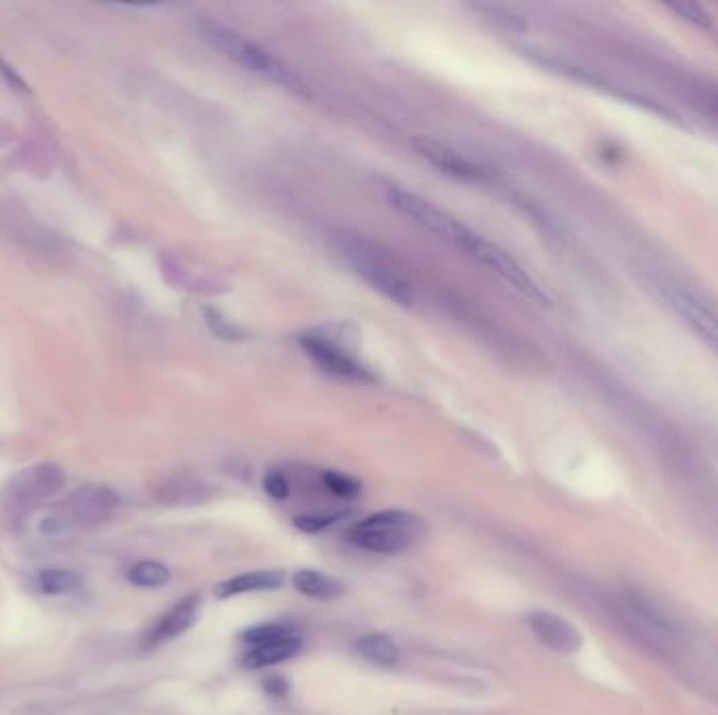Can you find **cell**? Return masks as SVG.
Returning <instances> with one entry per match:
<instances>
[{"mask_svg":"<svg viewBox=\"0 0 718 715\" xmlns=\"http://www.w3.org/2000/svg\"><path fill=\"white\" fill-rule=\"evenodd\" d=\"M196 32L206 45H210L227 59L238 63L240 68L257 76H263L265 80L280 86V89H284L290 95H297L303 99L313 97L311 84L294 70L292 65H288L276 53H271L269 49L259 45V42L236 32L234 28L221 24L217 19L202 17L196 21Z\"/></svg>","mask_w":718,"mask_h":715,"instance_id":"1","label":"cell"},{"mask_svg":"<svg viewBox=\"0 0 718 715\" xmlns=\"http://www.w3.org/2000/svg\"><path fill=\"white\" fill-rule=\"evenodd\" d=\"M334 248L336 254L343 258V263L359 279L366 281L374 292L385 296L399 307L412 305L414 288L408 277L401 273L383 252H378L370 242L362 240V237L357 235L343 233L336 237Z\"/></svg>","mask_w":718,"mask_h":715,"instance_id":"2","label":"cell"},{"mask_svg":"<svg viewBox=\"0 0 718 715\" xmlns=\"http://www.w3.org/2000/svg\"><path fill=\"white\" fill-rule=\"evenodd\" d=\"M452 246H456L458 250H462L469 258H473L475 263L488 267L492 273H496L500 279H504L511 288H515L525 298H530L532 302H536V305L551 307V296H548L544 292V288L538 284V281L519 265V260H515L509 252L502 250L498 244L485 240L483 235L475 233L467 225H462L460 231L454 237Z\"/></svg>","mask_w":718,"mask_h":715,"instance_id":"3","label":"cell"},{"mask_svg":"<svg viewBox=\"0 0 718 715\" xmlns=\"http://www.w3.org/2000/svg\"><path fill=\"white\" fill-rule=\"evenodd\" d=\"M422 520L406 510L376 512L349 531L357 548L376 554H401L412 548L422 535Z\"/></svg>","mask_w":718,"mask_h":715,"instance_id":"4","label":"cell"},{"mask_svg":"<svg viewBox=\"0 0 718 715\" xmlns=\"http://www.w3.org/2000/svg\"><path fill=\"white\" fill-rule=\"evenodd\" d=\"M336 330H339V323L322 325V328H318V330H311V332L303 334L299 338L303 351L315 363H318L326 374H330L334 378L357 382V384L374 382L372 372L353 355L347 338H341L343 325H341V332H336Z\"/></svg>","mask_w":718,"mask_h":715,"instance_id":"5","label":"cell"},{"mask_svg":"<svg viewBox=\"0 0 718 715\" xmlns=\"http://www.w3.org/2000/svg\"><path fill=\"white\" fill-rule=\"evenodd\" d=\"M385 200L393 210H397L399 214H404L408 221L418 225L422 231H427V233L439 237V240L448 242V244H452V240H454L460 225H462L448 212H443L441 208H437L429 200L420 198L418 193L408 191L404 187H397V185L385 187Z\"/></svg>","mask_w":718,"mask_h":715,"instance_id":"6","label":"cell"},{"mask_svg":"<svg viewBox=\"0 0 718 715\" xmlns=\"http://www.w3.org/2000/svg\"><path fill=\"white\" fill-rule=\"evenodd\" d=\"M120 504V497L114 489L101 487V485H87L76 489L63 506V516L68 518V523L91 529L108 523L114 518Z\"/></svg>","mask_w":718,"mask_h":715,"instance_id":"7","label":"cell"},{"mask_svg":"<svg viewBox=\"0 0 718 715\" xmlns=\"http://www.w3.org/2000/svg\"><path fill=\"white\" fill-rule=\"evenodd\" d=\"M662 294L668 305L685 319V323H689L698 336L718 353V313L712 311L698 294L679 284L662 286Z\"/></svg>","mask_w":718,"mask_h":715,"instance_id":"8","label":"cell"},{"mask_svg":"<svg viewBox=\"0 0 718 715\" xmlns=\"http://www.w3.org/2000/svg\"><path fill=\"white\" fill-rule=\"evenodd\" d=\"M63 487V470L57 464L45 462L19 474L11 487V502L19 510H28L49 500Z\"/></svg>","mask_w":718,"mask_h":715,"instance_id":"9","label":"cell"},{"mask_svg":"<svg viewBox=\"0 0 718 715\" xmlns=\"http://www.w3.org/2000/svg\"><path fill=\"white\" fill-rule=\"evenodd\" d=\"M532 634L553 653L574 655L582 648V634L578 627L551 611H534L527 617Z\"/></svg>","mask_w":718,"mask_h":715,"instance_id":"10","label":"cell"},{"mask_svg":"<svg viewBox=\"0 0 718 715\" xmlns=\"http://www.w3.org/2000/svg\"><path fill=\"white\" fill-rule=\"evenodd\" d=\"M200 615V596L189 594L183 600H179L177 604H173L152 627L145 632L143 644L147 648L160 646L168 640H175L181 634H185L189 627L196 623Z\"/></svg>","mask_w":718,"mask_h":715,"instance_id":"11","label":"cell"},{"mask_svg":"<svg viewBox=\"0 0 718 715\" xmlns=\"http://www.w3.org/2000/svg\"><path fill=\"white\" fill-rule=\"evenodd\" d=\"M412 147L420 158H425L437 170L446 172L448 177L458 181H479L481 170L464 156H460L456 149L448 147L446 143H439L427 137H418L412 141Z\"/></svg>","mask_w":718,"mask_h":715,"instance_id":"12","label":"cell"},{"mask_svg":"<svg viewBox=\"0 0 718 715\" xmlns=\"http://www.w3.org/2000/svg\"><path fill=\"white\" fill-rule=\"evenodd\" d=\"M156 497L166 506H196L208 500V489L194 476H173L156 489Z\"/></svg>","mask_w":718,"mask_h":715,"instance_id":"13","label":"cell"},{"mask_svg":"<svg viewBox=\"0 0 718 715\" xmlns=\"http://www.w3.org/2000/svg\"><path fill=\"white\" fill-rule=\"evenodd\" d=\"M299 650H301V638L297 634H292L276 642L250 646L248 653L242 657V665L246 669H263L294 657Z\"/></svg>","mask_w":718,"mask_h":715,"instance_id":"14","label":"cell"},{"mask_svg":"<svg viewBox=\"0 0 718 715\" xmlns=\"http://www.w3.org/2000/svg\"><path fill=\"white\" fill-rule=\"evenodd\" d=\"M284 583V573L280 571H250L223 581L217 588L219 598H234L250 592L276 590Z\"/></svg>","mask_w":718,"mask_h":715,"instance_id":"15","label":"cell"},{"mask_svg":"<svg viewBox=\"0 0 718 715\" xmlns=\"http://www.w3.org/2000/svg\"><path fill=\"white\" fill-rule=\"evenodd\" d=\"M292 585L297 588V592H301L307 598L313 600H336L341 598L345 588L330 575H324L320 571L313 569H303L297 571L292 577Z\"/></svg>","mask_w":718,"mask_h":715,"instance_id":"16","label":"cell"},{"mask_svg":"<svg viewBox=\"0 0 718 715\" xmlns=\"http://www.w3.org/2000/svg\"><path fill=\"white\" fill-rule=\"evenodd\" d=\"M357 650L366 661L380 667H393L399 661V646L387 634L364 636L357 642Z\"/></svg>","mask_w":718,"mask_h":715,"instance_id":"17","label":"cell"},{"mask_svg":"<svg viewBox=\"0 0 718 715\" xmlns=\"http://www.w3.org/2000/svg\"><path fill=\"white\" fill-rule=\"evenodd\" d=\"M129 581L139 588H162L171 581V571H168L158 560H139L129 569Z\"/></svg>","mask_w":718,"mask_h":715,"instance_id":"18","label":"cell"},{"mask_svg":"<svg viewBox=\"0 0 718 715\" xmlns=\"http://www.w3.org/2000/svg\"><path fill=\"white\" fill-rule=\"evenodd\" d=\"M38 585L45 594L66 596V594H74L80 590V577L70 571L49 569V571H42L38 575Z\"/></svg>","mask_w":718,"mask_h":715,"instance_id":"19","label":"cell"},{"mask_svg":"<svg viewBox=\"0 0 718 715\" xmlns=\"http://www.w3.org/2000/svg\"><path fill=\"white\" fill-rule=\"evenodd\" d=\"M322 483L332 495L343 497V500H353V497H357L359 493H362V483H359L357 479H353V476H349V474H343V472H334V470L324 472L322 474Z\"/></svg>","mask_w":718,"mask_h":715,"instance_id":"20","label":"cell"},{"mask_svg":"<svg viewBox=\"0 0 718 715\" xmlns=\"http://www.w3.org/2000/svg\"><path fill=\"white\" fill-rule=\"evenodd\" d=\"M294 632L286 625H278V623H267V625H257L250 627V630L244 632L242 640L250 646H259V644H267V642H276L282 640L286 636H292Z\"/></svg>","mask_w":718,"mask_h":715,"instance_id":"21","label":"cell"},{"mask_svg":"<svg viewBox=\"0 0 718 715\" xmlns=\"http://www.w3.org/2000/svg\"><path fill=\"white\" fill-rule=\"evenodd\" d=\"M343 516V512H326V514H303L294 518V525H297L303 533H320L334 525L336 520Z\"/></svg>","mask_w":718,"mask_h":715,"instance_id":"22","label":"cell"},{"mask_svg":"<svg viewBox=\"0 0 718 715\" xmlns=\"http://www.w3.org/2000/svg\"><path fill=\"white\" fill-rule=\"evenodd\" d=\"M668 9L677 13L681 19L689 21V24H693V26H698V28H708L710 26V17H708L706 9L700 7V5H695V3H670Z\"/></svg>","mask_w":718,"mask_h":715,"instance_id":"23","label":"cell"},{"mask_svg":"<svg viewBox=\"0 0 718 715\" xmlns=\"http://www.w3.org/2000/svg\"><path fill=\"white\" fill-rule=\"evenodd\" d=\"M263 489L269 497H273V500H286V497L290 495V483L286 476L278 470H271L265 474Z\"/></svg>","mask_w":718,"mask_h":715,"instance_id":"24","label":"cell"},{"mask_svg":"<svg viewBox=\"0 0 718 715\" xmlns=\"http://www.w3.org/2000/svg\"><path fill=\"white\" fill-rule=\"evenodd\" d=\"M206 317H208L206 321H208L210 325H217V323H219V328H215V330H213L219 338H227V340H231V338H238V336H240L238 328H234V325L227 323V321L223 319V315H221V313H217V311H208V313H206Z\"/></svg>","mask_w":718,"mask_h":715,"instance_id":"25","label":"cell"},{"mask_svg":"<svg viewBox=\"0 0 718 715\" xmlns=\"http://www.w3.org/2000/svg\"><path fill=\"white\" fill-rule=\"evenodd\" d=\"M0 74H3V76L9 80V84H11V86H15V89H19V91H28L26 82L21 80V78H19V76L11 70V65H7L3 59H0Z\"/></svg>","mask_w":718,"mask_h":715,"instance_id":"26","label":"cell"}]
</instances>
